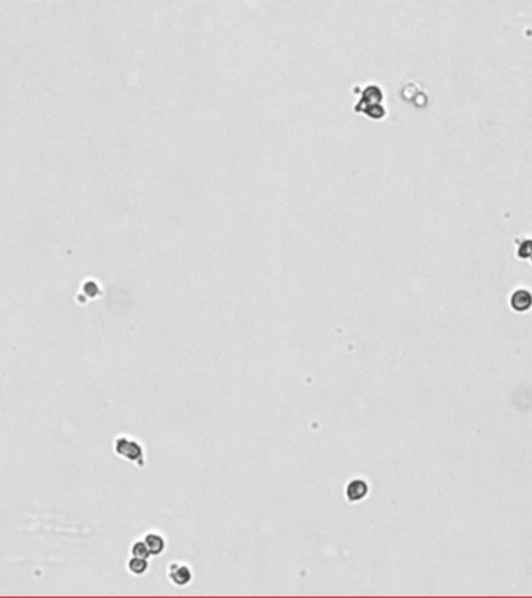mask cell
Returning <instances> with one entry per match:
<instances>
[{
    "label": "cell",
    "mask_w": 532,
    "mask_h": 598,
    "mask_svg": "<svg viewBox=\"0 0 532 598\" xmlns=\"http://www.w3.org/2000/svg\"><path fill=\"white\" fill-rule=\"evenodd\" d=\"M115 452L120 456H125L126 460L131 461H140L144 460V453H142V447L133 439L126 436H120L115 441Z\"/></svg>",
    "instance_id": "cell-1"
},
{
    "label": "cell",
    "mask_w": 532,
    "mask_h": 598,
    "mask_svg": "<svg viewBox=\"0 0 532 598\" xmlns=\"http://www.w3.org/2000/svg\"><path fill=\"white\" fill-rule=\"evenodd\" d=\"M367 491H369L367 483L364 480L356 478L349 481V485L346 488V497L349 502H359L367 495Z\"/></svg>",
    "instance_id": "cell-2"
},
{
    "label": "cell",
    "mask_w": 532,
    "mask_h": 598,
    "mask_svg": "<svg viewBox=\"0 0 532 598\" xmlns=\"http://www.w3.org/2000/svg\"><path fill=\"white\" fill-rule=\"evenodd\" d=\"M168 575H170V580L175 584H177V586H185V584H188L191 580L190 569L179 563H173L170 567H168Z\"/></svg>",
    "instance_id": "cell-3"
},
{
    "label": "cell",
    "mask_w": 532,
    "mask_h": 598,
    "mask_svg": "<svg viewBox=\"0 0 532 598\" xmlns=\"http://www.w3.org/2000/svg\"><path fill=\"white\" fill-rule=\"evenodd\" d=\"M511 304H512L514 310H517V312H525V310L531 309V305H532V295L529 293V291H526V290H517L515 293L512 295Z\"/></svg>",
    "instance_id": "cell-4"
},
{
    "label": "cell",
    "mask_w": 532,
    "mask_h": 598,
    "mask_svg": "<svg viewBox=\"0 0 532 598\" xmlns=\"http://www.w3.org/2000/svg\"><path fill=\"white\" fill-rule=\"evenodd\" d=\"M144 542L148 547L151 555H161L165 549V541L159 533H148Z\"/></svg>",
    "instance_id": "cell-5"
},
{
    "label": "cell",
    "mask_w": 532,
    "mask_h": 598,
    "mask_svg": "<svg viewBox=\"0 0 532 598\" xmlns=\"http://www.w3.org/2000/svg\"><path fill=\"white\" fill-rule=\"evenodd\" d=\"M128 569H129V572H133L134 575H142V574H145V570L148 569V563L144 558L133 556L128 563Z\"/></svg>",
    "instance_id": "cell-6"
},
{
    "label": "cell",
    "mask_w": 532,
    "mask_h": 598,
    "mask_svg": "<svg viewBox=\"0 0 532 598\" xmlns=\"http://www.w3.org/2000/svg\"><path fill=\"white\" fill-rule=\"evenodd\" d=\"M131 553H133V556H136V558H144V559H148V556L151 555L150 550H148V547L145 545L144 541H139V542L133 544Z\"/></svg>",
    "instance_id": "cell-7"
},
{
    "label": "cell",
    "mask_w": 532,
    "mask_h": 598,
    "mask_svg": "<svg viewBox=\"0 0 532 598\" xmlns=\"http://www.w3.org/2000/svg\"><path fill=\"white\" fill-rule=\"evenodd\" d=\"M518 256L528 259L532 256V240H525L523 243L520 245V249H518Z\"/></svg>",
    "instance_id": "cell-8"
},
{
    "label": "cell",
    "mask_w": 532,
    "mask_h": 598,
    "mask_svg": "<svg viewBox=\"0 0 532 598\" xmlns=\"http://www.w3.org/2000/svg\"><path fill=\"white\" fill-rule=\"evenodd\" d=\"M531 260H532V256H531Z\"/></svg>",
    "instance_id": "cell-9"
}]
</instances>
